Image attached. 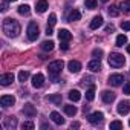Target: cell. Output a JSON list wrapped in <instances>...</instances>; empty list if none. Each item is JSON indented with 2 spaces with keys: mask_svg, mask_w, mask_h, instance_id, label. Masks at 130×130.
Masks as SVG:
<instances>
[{
  "mask_svg": "<svg viewBox=\"0 0 130 130\" xmlns=\"http://www.w3.org/2000/svg\"><path fill=\"white\" fill-rule=\"evenodd\" d=\"M22 28H20V23L14 19H5L3 20V32L6 37H11V38H15L19 34H20Z\"/></svg>",
  "mask_w": 130,
  "mask_h": 130,
  "instance_id": "cell-1",
  "label": "cell"
},
{
  "mask_svg": "<svg viewBox=\"0 0 130 130\" xmlns=\"http://www.w3.org/2000/svg\"><path fill=\"white\" fill-rule=\"evenodd\" d=\"M63 66H64V63H63L61 60H55V61L49 63V66H47V72H49V75H52V77H57V75L61 72Z\"/></svg>",
  "mask_w": 130,
  "mask_h": 130,
  "instance_id": "cell-2",
  "label": "cell"
},
{
  "mask_svg": "<svg viewBox=\"0 0 130 130\" xmlns=\"http://www.w3.org/2000/svg\"><path fill=\"white\" fill-rule=\"evenodd\" d=\"M124 63H125V58H124L121 54H118V52L110 54V57H109V64H110L112 68H121Z\"/></svg>",
  "mask_w": 130,
  "mask_h": 130,
  "instance_id": "cell-3",
  "label": "cell"
},
{
  "mask_svg": "<svg viewBox=\"0 0 130 130\" xmlns=\"http://www.w3.org/2000/svg\"><path fill=\"white\" fill-rule=\"evenodd\" d=\"M26 32H28V38H29L31 41L37 40V38H38V35H40L38 25H37L35 22H31V23L28 25V29H26Z\"/></svg>",
  "mask_w": 130,
  "mask_h": 130,
  "instance_id": "cell-4",
  "label": "cell"
},
{
  "mask_svg": "<svg viewBox=\"0 0 130 130\" xmlns=\"http://www.w3.org/2000/svg\"><path fill=\"white\" fill-rule=\"evenodd\" d=\"M103 118H104V115H103L101 112H93V113H90V115L87 116V121H89L90 124L96 125V124H101V122H103Z\"/></svg>",
  "mask_w": 130,
  "mask_h": 130,
  "instance_id": "cell-5",
  "label": "cell"
},
{
  "mask_svg": "<svg viewBox=\"0 0 130 130\" xmlns=\"http://www.w3.org/2000/svg\"><path fill=\"white\" fill-rule=\"evenodd\" d=\"M122 81H124V77H122L121 74H113V75L109 77V84H110V86L118 87V86L122 84Z\"/></svg>",
  "mask_w": 130,
  "mask_h": 130,
  "instance_id": "cell-6",
  "label": "cell"
},
{
  "mask_svg": "<svg viewBox=\"0 0 130 130\" xmlns=\"http://www.w3.org/2000/svg\"><path fill=\"white\" fill-rule=\"evenodd\" d=\"M68 69H69L72 74H78V72L81 71V63L77 61V60H71V61L68 63Z\"/></svg>",
  "mask_w": 130,
  "mask_h": 130,
  "instance_id": "cell-7",
  "label": "cell"
},
{
  "mask_svg": "<svg viewBox=\"0 0 130 130\" xmlns=\"http://www.w3.org/2000/svg\"><path fill=\"white\" fill-rule=\"evenodd\" d=\"M116 110H118L119 115H127L130 112V101H121L118 104V109Z\"/></svg>",
  "mask_w": 130,
  "mask_h": 130,
  "instance_id": "cell-8",
  "label": "cell"
},
{
  "mask_svg": "<svg viewBox=\"0 0 130 130\" xmlns=\"http://www.w3.org/2000/svg\"><path fill=\"white\" fill-rule=\"evenodd\" d=\"M43 84H44V75H43V74H37V75L32 77V86H34L35 89L41 87Z\"/></svg>",
  "mask_w": 130,
  "mask_h": 130,
  "instance_id": "cell-9",
  "label": "cell"
},
{
  "mask_svg": "<svg viewBox=\"0 0 130 130\" xmlns=\"http://www.w3.org/2000/svg\"><path fill=\"white\" fill-rule=\"evenodd\" d=\"M15 103V98L12 95H3L2 98H0V104H2L3 107H9Z\"/></svg>",
  "mask_w": 130,
  "mask_h": 130,
  "instance_id": "cell-10",
  "label": "cell"
},
{
  "mask_svg": "<svg viewBox=\"0 0 130 130\" xmlns=\"http://www.w3.org/2000/svg\"><path fill=\"white\" fill-rule=\"evenodd\" d=\"M23 113H25L26 116L32 118V116H35V115H37V109H35L31 103H28V104H25V107H23Z\"/></svg>",
  "mask_w": 130,
  "mask_h": 130,
  "instance_id": "cell-11",
  "label": "cell"
},
{
  "mask_svg": "<svg viewBox=\"0 0 130 130\" xmlns=\"http://www.w3.org/2000/svg\"><path fill=\"white\" fill-rule=\"evenodd\" d=\"M101 98H103L104 103L110 104L112 101H115V93L110 92V90H103V92H101Z\"/></svg>",
  "mask_w": 130,
  "mask_h": 130,
  "instance_id": "cell-12",
  "label": "cell"
},
{
  "mask_svg": "<svg viewBox=\"0 0 130 130\" xmlns=\"http://www.w3.org/2000/svg\"><path fill=\"white\" fill-rule=\"evenodd\" d=\"M3 125H5V128H8V130H14V128L17 127V118H14V116L6 118L5 122H3Z\"/></svg>",
  "mask_w": 130,
  "mask_h": 130,
  "instance_id": "cell-13",
  "label": "cell"
},
{
  "mask_svg": "<svg viewBox=\"0 0 130 130\" xmlns=\"http://www.w3.org/2000/svg\"><path fill=\"white\" fill-rule=\"evenodd\" d=\"M14 81V74H3L0 77V84L2 86H9Z\"/></svg>",
  "mask_w": 130,
  "mask_h": 130,
  "instance_id": "cell-14",
  "label": "cell"
},
{
  "mask_svg": "<svg viewBox=\"0 0 130 130\" xmlns=\"http://www.w3.org/2000/svg\"><path fill=\"white\" fill-rule=\"evenodd\" d=\"M87 68H89L92 72H98V71H101V61H100V58H95V60L89 61Z\"/></svg>",
  "mask_w": 130,
  "mask_h": 130,
  "instance_id": "cell-15",
  "label": "cell"
},
{
  "mask_svg": "<svg viewBox=\"0 0 130 130\" xmlns=\"http://www.w3.org/2000/svg\"><path fill=\"white\" fill-rule=\"evenodd\" d=\"M58 38H60V41H69L72 38V34L68 29H60L58 31Z\"/></svg>",
  "mask_w": 130,
  "mask_h": 130,
  "instance_id": "cell-16",
  "label": "cell"
},
{
  "mask_svg": "<svg viewBox=\"0 0 130 130\" xmlns=\"http://www.w3.org/2000/svg\"><path fill=\"white\" fill-rule=\"evenodd\" d=\"M103 23H104L103 17H101V15H96V17H93V20L90 22V29H98L100 26H103Z\"/></svg>",
  "mask_w": 130,
  "mask_h": 130,
  "instance_id": "cell-17",
  "label": "cell"
},
{
  "mask_svg": "<svg viewBox=\"0 0 130 130\" xmlns=\"http://www.w3.org/2000/svg\"><path fill=\"white\" fill-rule=\"evenodd\" d=\"M46 9H47V2L46 0H38L37 5H35V11L43 14V12H46Z\"/></svg>",
  "mask_w": 130,
  "mask_h": 130,
  "instance_id": "cell-18",
  "label": "cell"
},
{
  "mask_svg": "<svg viewBox=\"0 0 130 130\" xmlns=\"http://www.w3.org/2000/svg\"><path fill=\"white\" fill-rule=\"evenodd\" d=\"M51 119H52L55 124H58V125L64 124V118H61V115H60L58 112H51Z\"/></svg>",
  "mask_w": 130,
  "mask_h": 130,
  "instance_id": "cell-19",
  "label": "cell"
},
{
  "mask_svg": "<svg viewBox=\"0 0 130 130\" xmlns=\"http://www.w3.org/2000/svg\"><path fill=\"white\" fill-rule=\"evenodd\" d=\"M80 19H81V12H80L78 9H72L71 14H69V17H68L69 22H78Z\"/></svg>",
  "mask_w": 130,
  "mask_h": 130,
  "instance_id": "cell-20",
  "label": "cell"
},
{
  "mask_svg": "<svg viewBox=\"0 0 130 130\" xmlns=\"http://www.w3.org/2000/svg\"><path fill=\"white\" fill-rule=\"evenodd\" d=\"M69 100H71V101H75V103L80 101V100H81L80 90H77V89H75V90H71V92H69Z\"/></svg>",
  "mask_w": 130,
  "mask_h": 130,
  "instance_id": "cell-21",
  "label": "cell"
},
{
  "mask_svg": "<svg viewBox=\"0 0 130 130\" xmlns=\"http://www.w3.org/2000/svg\"><path fill=\"white\" fill-rule=\"evenodd\" d=\"M64 112H66V115H69V116H75L77 115V107L72 106V104H68V106H64Z\"/></svg>",
  "mask_w": 130,
  "mask_h": 130,
  "instance_id": "cell-22",
  "label": "cell"
},
{
  "mask_svg": "<svg viewBox=\"0 0 130 130\" xmlns=\"http://www.w3.org/2000/svg\"><path fill=\"white\" fill-rule=\"evenodd\" d=\"M54 41H51V40H46V41H43L41 43V49L43 51H46V52H51L52 49H54Z\"/></svg>",
  "mask_w": 130,
  "mask_h": 130,
  "instance_id": "cell-23",
  "label": "cell"
},
{
  "mask_svg": "<svg viewBox=\"0 0 130 130\" xmlns=\"http://www.w3.org/2000/svg\"><path fill=\"white\" fill-rule=\"evenodd\" d=\"M93 98H95V86H90L86 90V100L87 101H93Z\"/></svg>",
  "mask_w": 130,
  "mask_h": 130,
  "instance_id": "cell-24",
  "label": "cell"
},
{
  "mask_svg": "<svg viewBox=\"0 0 130 130\" xmlns=\"http://www.w3.org/2000/svg\"><path fill=\"white\" fill-rule=\"evenodd\" d=\"M119 9L124 12H130V0H122L119 3Z\"/></svg>",
  "mask_w": 130,
  "mask_h": 130,
  "instance_id": "cell-25",
  "label": "cell"
},
{
  "mask_svg": "<svg viewBox=\"0 0 130 130\" xmlns=\"http://www.w3.org/2000/svg\"><path fill=\"white\" fill-rule=\"evenodd\" d=\"M47 101L49 103H54V104H61V95H49L47 96Z\"/></svg>",
  "mask_w": 130,
  "mask_h": 130,
  "instance_id": "cell-26",
  "label": "cell"
},
{
  "mask_svg": "<svg viewBox=\"0 0 130 130\" xmlns=\"http://www.w3.org/2000/svg\"><path fill=\"white\" fill-rule=\"evenodd\" d=\"M29 12H31L29 5H20V6H19V14H22V15H28Z\"/></svg>",
  "mask_w": 130,
  "mask_h": 130,
  "instance_id": "cell-27",
  "label": "cell"
},
{
  "mask_svg": "<svg viewBox=\"0 0 130 130\" xmlns=\"http://www.w3.org/2000/svg\"><path fill=\"white\" fill-rule=\"evenodd\" d=\"M28 78H29V72L28 71H20L19 72V81L20 83H25Z\"/></svg>",
  "mask_w": 130,
  "mask_h": 130,
  "instance_id": "cell-28",
  "label": "cell"
},
{
  "mask_svg": "<svg viewBox=\"0 0 130 130\" xmlns=\"http://www.w3.org/2000/svg\"><path fill=\"white\" fill-rule=\"evenodd\" d=\"M125 43H127V37H125L124 34H121V35H118V37H116V46H119V47H121V46H122V44H125Z\"/></svg>",
  "mask_w": 130,
  "mask_h": 130,
  "instance_id": "cell-29",
  "label": "cell"
},
{
  "mask_svg": "<svg viewBox=\"0 0 130 130\" xmlns=\"http://www.w3.org/2000/svg\"><path fill=\"white\" fill-rule=\"evenodd\" d=\"M84 6L87 9H95L96 8V0H86L84 2Z\"/></svg>",
  "mask_w": 130,
  "mask_h": 130,
  "instance_id": "cell-30",
  "label": "cell"
},
{
  "mask_svg": "<svg viewBox=\"0 0 130 130\" xmlns=\"http://www.w3.org/2000/svg\"><path fill=\"white\" fill-rule=\"evenodd\" d=\"M34 127H35V125H34L32 121H25V122L22 124V128H23V130H32Z\"/></svg>",
  "mask_w": 130,
  "mask_h": 130,
  "instance_id": "cell-31",
  "label": "cell"
},
{
  "mask_svg": "<svg viewBox=\"0 0 130 130\" xmlns=\"http://www.w3.org/2000/svg\"><path fill=\"white\" fill-rule=\"evenodd\" d=\"M119 14V9L116 8V6H110L109 8V15H112V17H116Z\"/></svg>",
  "mask_w": 130,
  "mask_h": 130,
  "instance_id": "cell-32",
  "label": "cell"
},
{
  "mask_svg": "<svg viewBox=\"0 0 130 130\" xmlns=\"http://www.w3.org/2000/svg\"><path fill=\"white\" fill-rule=\"evenodd\" d=\"M47 23H49L47 26H54V25L57 23V15H55L54 12H52V14L49 15V19H47Z\"/></svg>",
  "mask_w": 130,
  "mask_h": 130,
  "instance_id": "cell-33",
  "label": "cell"
},
{
  "mask_svg": "<svg viewBox=\"0 0 130 130\" xmlns=\"http://www.w3.org/2000/svg\"><path fill=\"white\" fill-rule=\"evenodd\" d=\"M110 128H122V122L121 121H112L110 122Z\"/></svg>",
  "mask_w": 130,
  "mask_h": 130,
  "instance_id": "cell-34",
  "label": "cell"
},
{
  "mask_svg": "<svg viewBox=\"0 0 130 130\" xmlns=\"http://www.w3.org/2000/svg\"><path fill=\"white\" fill-rule=\"evenodd\" d=\"M121 29L122 31H130V22H122L121 23Z\"/></svg>",
  "mask_w": 130,
  "mask_h": 130,
  "instance_id": "cell-35",
  "label": "cell"
},
{
  "mask_svg": "<svg viewBox=\"0 0 130 130\" xmlns=\"http://www.w3.org/2000/svg\"><path fill=\"white\" fill-rule=\"evenodd\" d=\"M92 54H93V57H95V58H101L103 51H101V49H93V52H92Z\"/></svg>",
  "mask_w": 130,
  "mask_h": 130,
  "instance_id": "cell-36",
  "label": "cell"
},
{
  "mask_svg": "<svg viewBox=\"0 0 130 130\" xmlns=\"http://www.w3.org/2000/svg\"><path fill=\"white\" fill-rule=\"evenodd\" d=\"M122 90H124V93H125V95H130V81L124 84V89H122Z\"/></svg>",
  "mask_w": 130,
  "mask_h": 130,
  "instance_id": "cell-37",
  "label": "cell"
},
{
  "mask_svg": "<svg viewBox=\"0 0 130 130\" xmlns=\"http://www.w3.org/2000/svg\"><path fill=\"white\" fill-rule=\"evenodd\" d=\"M60 47H61L63 51H68V49H69V41H61Z\"/></svg>",
  "mask_w": 130,
  "mask_h": 130,
  "instance_id": "cell-38",
  "label": "cell"
},
{
  "mask_svg": "<svg viewBox=\"0 0 130 130\" xmlns=\"http://www.w3.org/2000/svg\"><path fill=\"white\" fill-rule=\"evenodd\" d=\"M6 9H8V2H6V0H3V2H2V8H0V11L5 12Z\"/></svg>",
  "mask_w": 130,
  "mask_h": 130,
  "instance_id": "cell-39",
  "label": "cell"
},
{
  "mask_svg": "<svg viewBox=\"0 0 130 130\" xmlns=\"http://www.w3.org/2000/svg\"><path fill=\"white\" fill-rule=\"evenodd\" d=\"M46 34H47V35H52V34H54V31H52V26H47V28H46Z\"/></svg>",
  "mask_w": 130,
  "mask_h": 130,
  "instance_id": "cell-40",
  "label": "cell"
},
{
  "mask_svg": "<svg viewBox=\"0 0 130 130\" xmlns=\"http://www.w3.org/2000/svg\"><path fill=\"white\" fill-rule=\"evenodd\" d=\"M113 29H115V28H113L112 25H109V26H106V32H113Z\"/></svg>",
  "mask_w": 130,
  "mask_h": 130,
  "instance_id": "cell-41",
  "label": "cell"
},
{
  "mask_svg": "<svg viewBox=\"0 0 130 130\" xmlns=\"http://www.w3.org/2000/svg\"><path fill=\"white\" fill-rule=\"evenodd\" d=\"M71 127H72V128H78V127H80V124H78V122H72V125H71Z\"/></svg>",
  "mask_w": 130,
  "mask_h": 130,
  "instance_id": "cell-42",
  "label": "cell"
},
{
  "mask_svg": "<svg viewBox=\"0 0 130 130\" xmlns=\"http://www.w3.org/2000/svg\"><path fill=\"white\" fill-rule=\"evenodd\" d=\"M127 52H128V54H130V44H128V46H127Z\"/></svg>",
  "mask_w": 130,
  "mask_h": 130,
  "instance_id": "cell-43",
  "label": "cell"
},
{
  "mask_svg": "<svg viewBox=\"0 0 130 130\" xmlns=\"http://www.w3.org/2000/svg\"><path fill=\"white\" fill-rule=\"evenodd\" d=\"M101 2H104V3H106V2H109V0H101Z\"/></svg>",
  "mask_w": 130,
  "mask_h": 130,
  "instance_id": "cell-44",
  "label": "cell"
},
{
  "mask_svg": "<svg viewBox=\"0 0 130 130\" xmlns=\"http://www.w3.org/2000/svg\"><path fill=\"white\" fill-rule=\"evenodd\" d=\"M9 2H15V0H9Z\"/></svg>",
  "mask_w": 130,
  "mask_h": 130,
  "instance_id": "cell-45",
  "label": "cell"
},
{
  "mask_svg": "<svg viewBox=\"0 0 130 130\" xmlns=\"http://www.w3.org/2000/svg\"><path fill=\"white\" fill-rule=\"evenodd\" d=\"M128 125H130V121H128Z\"/></svg>",
  "mask_w": 130,
  "mask_h": 130,
  "instance_id": "cell-46",
  "label": "cell"
}]
</instances>
